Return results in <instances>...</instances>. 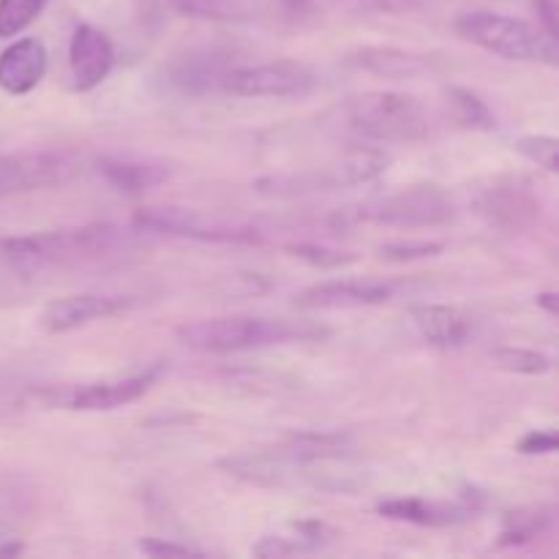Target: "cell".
Listing matches in <instances>:
<instances>
[{
	"label": "cell",
	"instance_id": "9a60e30c",
	"mask_svg": "<svg viewBox=\"0 0 559 559\" xmlns=\"http://www.w3.org/2000/svg\"><path fill=\"white\" fill-rule=\"evenodd\" d=\"M47 47L38 38H20L0 52V91L27 96L47 74Z\"/></svg>",
	"mask_w": 559,
	"mask_h": 559
},
{
	"label": "cell",
	"instance_id": "5bb4252c",
	"mask_svg": "<svg viewBox=\"0 0 559 559\" xmlns=\"http://www.w3.org/2000/svg\"><path fill=\"white\" fill-rule=\"evenodd\" d=\"M115 66V47L104 31L93 25H76L69 44L71 87L87 93L102 85Z\"/></svg>",
	"mask_w": 559,
	"mask_h": 559
},
{
	"label": "cell",
	"instance_id": "8fae6325",
	"mask_svg": "<svg viewBox=\"0 0 559 559\" xmlns=\"http://www.w3.org/2000/svg\"><path fill=\"white\" fill-rule=\"evenodd\" d=\"M233 69V52L218 44H202L175 55L167 66V82L186 96L222 87L224 74Z\"/></svg>",
	"mask_w": 559,
	"mask_h": 559
},
{
	"label": "cell",
	"instance_id": "9c48e42d",
	"mask_svg": "<svg viewBox=\"0 0 559 559\" xmlns=\"http://www.w3.org/2000/svg\"><path fill=\"white\" fill-rule=\"evenodd\" d=\"M80 169L66 151H20L0 156V200L60 186Z\"/></svg>",
	"mask_w": 559,
	"mask_h": 559
},
{
	"label": "cell",
	"instance_id": "7402d4cb",
	"mask_svg": "<svg viewBox=\"0 0 559 559\" xmlns=\"http://www.w3.org/2000/svg\"><path fill=\"white\" fill-rule=\"evenodd\" d=\"M557 511L555 506H530L511 511L502 522L500 546H524L533 540L544 538L546 533L555 530Z\"/></svg>",
	"mask_w": 559,
	"mask_h": 559
},
{
	"label": "cell",
	"instance_id": "d4e9b609",
	"mask_svg": "<svg viewBox=\"0 0 559 559\" xmlns=\"http://www.w3.org/2000/svg\"><path fill=\"white\" fill-rule=\"evenodd\" d=\"M491 360H495L500 369L513 371V374L538 377V374H546V371H551V358L549 355L538 353V349L500 347L491 353Z\"/></svg>",
	"mask_w": 559,
	"mask_h": 559
},
{
	"label": "cell",
	"instance_id": "836d02e7",
	"mask_svg": "<svg viewBox=\"0 0 559 559\" xmlns=\"http://www.w3.org/2000/svg\"><path fill=\"white\" fill-rule=\"evenodd\" d=\"M535 304H538L549 317L559 314V295L557 293H540L538 298H535Z\"/></svg>",
	"mask_w": 559,
	"mask_h": 559
},
{
	"label": "cell",
	"instance_id": "603a6c76",
	"mask_svg": "<svg viewBox=\"0 0 559 559\" xmlns=\"http://www.w3.org/2000/svg\"><path fill=\"white\" fill-rule=\"evenodd\" d=\"M448 98H451L453 115L462 126L473 131H497V115L491 112L489 104L469 87H448Z\"/></svg>",
	"mask_w": 559,
	"mask_h": 559
},
{
	"label": "cell",
	"instance_id": "3957f363",
	"mask_svg": "<svg viewBox=\"0 0 559 559\" xmlns=\"http://www.w3.org/2000/svg\"><path fill=\"white\" fill-rule=\"evenodd\" d=\"M453 218V200L435 183H418L399 189L388 197L360 202V205L338 207L325 218L333 233H347L360 224L380 227H440Z\"/></svg>",
	"mask_w": 559,
	"mask_h": 559
},
{
	"label": "cell",
	"instance_id": "7a4b0ae2",
	"mask_svg": "<svg viewBox=\"0 0 559 559\" xmlns=\"http://www.w3.org/2000/svg\"><path fill=\"white\" fill-rule=\"evenodd\" d=\"M328 328L309 320H284V317H254V314H229L213 317V320L183 322L175 331L178 342L194 353L205 355H229L246 353V349L273 347V344L289 342H317L328 336Z\"/></svg>",
	"mask_w": 559,
	"mask_h": 559
},
{
	"label": "cell",
	"instance_id": "cb8c5ba5",
	"mask_svg": "<svg viewBox=\"0 0 559 559\" xmlns=\"http://www.w3.org/2000/svg\"><path fill=\"white\" fill-rule=\"evenodd\" d=\"M49 0H0V38H14L33 25Z\"/></svg>",
	"mask_w": 559,
	"mask_h": 559
},
{
	"label": "cell",
	"instance_id": "4dcf8cb0",
	"mask_svg": "<svg viewBox=\"0 0 559 559\" xmlns=\"http://www.w3.org/2000/svg\"><path fill=\"white\" fill-rule=\"evenodd\" d=\"M136 549L142 551V555H151V557H189V555H197L191 546H180V544H173V540H162V538H145L136 544Z\"/></svg>",
	"mask_w": 559,
	"mask_h": 559
},
{
	"label": "cell",
	"instance_id": "d6a6232c",
	"mask_svg": "<svg viewBox=\"0 0 559 559\" xmlns=\"http://www.w3.org/2000/svg\"><path fill=\"white\" fill-rule=\"evenodd\" d=\"M22 544L9 533V530L0 524V557H11V555H20Z\"/></svg>",
	"mask_w": 559,
	"mask_h": 559
},
{
	"label": "cell",
	"instance_id": "52a82bcc",
	"mask_svg": "<svg viewBox=\"0 0 559 559\" xmlns=\"http://www.w3.org/2000/svg\"><path fill=\"white\" fill-rule=\"evenodd\" d=\"M469 207L500 233H527L544 218V200L527 175H497L473 191Z\"/></svg>",
	"mask_w": 559,
	"mask_h": 559
},
{
	"label": "cell",
	"instance_id": "484cf974",
	"mask_svg": "<svg viewBox=\"0 0 559 559\" xmlns=\"http://www.w3.org/2000/svg\"><path fill=\"white\" fill-rule=\"evenodd\" d=\"M516 151L522 153L527 162L538 164L546 173H557L559 169V142L557 136L549 134H527L516 140Z\"/></svg>",
	"mask_w": 559,
	"mask_h": 559
},
{
	"label": "cell",
	"instance_id": "f546056e",
	"mask_svg": "<svg viewBox=\"0 0 559 559\" xmlns=\"http://www.w3.org/2000/svg\"><path fill=\"white\" fill-rule=\"evenodd\" d=\"M557 431L555 429H538V431H530L527 437H522L516 445L519 453L524 456H549V453L557 451Z\"/></svg>",
	"mask_w": 559,
	"mask_h": 559
},
{
	"label": "cell",
	"instance_id": "8992f818",
	"mask_svg": "<svg viewBox=\"0 0 559 559\" xmlns=\"http://www.w3.org/2000/svg\"><path fill=\"white\" fill-rule=\"evenodd\" d=\"M164 374V366H147V369L131 371V374L104 377V380L74 382V385H44L36 388L33 402L52 409H74V413H109V409L126 407L145 396Z\"/></svg>",
	"mask_w": 559,
	"mask_h": 559
},
{
	"label": "cell",
	"instance_id": "4316f807",
	"mask_svg": "<svg viewBox=\"0 0 559 559\" xmlns=\"http://www.w3.org/2000/svg\"><path fill=\"white\" fill-rule=\"evenodd\" d=\"M287 251L293 257H298V260L309 262V265L322 267V271H331V267H344V265H349V262L358 260L355 254L328 249V246H320V243H293V246H287Z\"/></svg>",
	"mask_w": 559,
	"mask_h": 559
},
{
	"label": "cell",
	"instance_id": "83f0119b",
	"mask_svg": "<svg viewBox=\"0 0 559 559\" xmlns=\"http://www.w3.org/2000/svg\"><path fill=\"white\" fill-rule=\"evenodd\" d=\"M36 396V385H27L20 377L0 374V418L11 413H20Z\"/></svg>",
	"mask_w": 559,
	"mask_h": 559
},
{
	"label": "cell",
	"instance_id": "ac0fdd59",
	"mask_svg": "<svg viewBox=\"0 0 559 559\" xmlns=\"http://www.w3.org/2000/svg\"><path fill=\"white\" fill-rule=\"evenodd\" d=\"M409 314H413L418 333L431 344V347H462L469 338V333H473V320H469L462 309H456V306L420 304L413 306Z\"/></svg>",
	"mask_w": 559,
	"mask_h": 559
},
{
	"label": "cell",
	"instance_id": "d6986e66",
	"mask_svg": "<svg viewBox=\"0 0 559 559\" xmlns=\"http://www.w3.org/2000/svg\"><path fill=\"white\" fill-rule=\"evenodd\" d=\"M374 511L391 522L418 524V527H453L469 516V508L442 506V502L420 500V497H393L377 502Z\"/></svg>",
	"mask_w": 559,
	"mask_h": 559
},
{
	"label": "cell",
	"instance_id": "5b68a950",
	"mask_svg": "<svg viewBox=\"0 0 559 559\" xmlns=\"http://www.w3.org/2000/svg\"><path fill=\"white\" fill-rule=\"evenodd\" d=\"M456 33L464 41L506 60H516V63H559L557 38L549 36L540 25L516 20V16L495 14V11H467L456 20Z\"/></svg>",
	"mask_w": 559,
	"mask_h": 559
},
{
	"label": "cell",
	"instance_id": "44dd1931",
	"mask_svg": "<svg viewBox=\"0 0 559 559\" xmlns=\"http://www.w3.org/2000/svg\"><path fill=\"white\" fill-rule=\"evenodd\" d=\"M158 3L180 16L205 22H251L267 14L265 0H158Z\"/></svg>",
	"mask_w": 559,
	"mask_h": 559
},
{
	"label": "cell",
	"instance_id": "4fadbf2b",
	"mask_svg": "<svg viewBox=\"0 0 559 559\" xmlns=\"http://www.w3.org/2000/svg\"><path fill=\"white\" fill-rule=\"evenodd\" d=\"M131 306L126 295H102V293H82L66 295V298L49 300L41 311V328L47 333H69L76 328H85L91 322L107 320V317L123 314Z\"/></svg>",
	"mask_w": 559,
	"mask_h": 559
},
{
	"label": "cell",
	"instance_id": "e0dca14e",
	"mask_svg": "<svg viewBox=\"0 0 559 559\" xmlns=\"http://www.w3.org/2000/svg\"><path fill=\"white\" fill-rule=\"evenodd\" d=\"M336 533L328 527L325 522H293L282 530V533L262 535L254 544L251 555L254 557H293V555H311V551H322L333 544Z\"/></svg>",
	"mask_w": 559,
	"mask_h": 559
},
{
	"label": "cell",
	"instance_id": "7c38bea8",
	"mask_svg": "<svg viewBox=\"0 0 559 559\" xmlns=\"http://www.w3.org/2000/svg\"><path fill=\"white\" fill-rule=\"evenodd\" d=\"M393 298V287L374 278H331L295 295V306L304 311L331 309H366L382 306Z\"/></svg>",
	"mask_w": 559,
	"mask_h": 559
},
{
	"label": "cell",
	"instance_id": "1f68e13d",
	"mask_svg": "<svg viewBox=\"0 0 559 559\" xmlns=\"http://www.w3.org/2000/svg\"><path fill=\"white\" fill-rule=\"evenodd\" d=\"M535 14H538V25L544 27L549 36L557 38V16H559V3L557 0H533Z\"/></svg>",
	"mask_w": 559,
	"mask_h": 559
},
{
	"label": "cell",
	"instance_id": "2e32d148",
	"mask_svg": "<svg viewBox=\"0 0 559 559\" xmlns=\"http://www.w3.org/2000/svg\"><path fill=\"white\" fill-rule=\"evenodd\" d=\"M96 169L112 189L131 197L147 194L173 178V167L167 162L140 156H102Z\"/></svg>",
	"mask_w": 559,
	"mask_h": 559
},
{
	"label": "cell",
	"instance_id": "ffe728a7",
	"mask_svg": "<svg viewBox=\"0 0 559 559\" xmlns=\"http://www.w3.org/2000/svg\"><path fill=\"white\" fill-rule=\"evenodd\" d=\"M349 63L374 76H385V80H413L431 69V60H426V55L396 47H364L349 55Z\"/></svg>",
	"mask_w": 559,
	"mask_h": 559
},
{
	"label": "cell",
	"instance_id": "30bf717a",
	"mask_svg": "<svg viewBox=\"0 0 559 559\" xmlns=\"http://www.w3.org/2000/svg\"><path fill=\"white\" fill-rule=\"evenodd\" d=\"M134 224L140 229H151V233L202 240V243H251L260 238L254 227L211 222L202 213L183 211V207H147V211L136 213Z\"/></svg>",
	"mask_w": 559,
	"mask_h": 559
},
{
	"label": "cell",
	"instance_id": "6da1fadb",
	"mask_svg": "<svg viewBox=\"0 0 559 559\" xmlns=\"http://www.w3.org/2000/svg\"><path fill=\"white\" fill-rule=\"evenodd\" d=\"M123 233L112 224H87L74 229H49L31 235H0V267L11 273H41L112 254Z\"/></svg>",
	"mask_w": 559,
	"mask_h": 559
},
{
	"label": "cell",
	"instance_id": "f1b7e54d",
	"mask_svg": "<svg viewBox=\"0 0 559 559\" xmlns=\"http://www.w3.org/2000/svg\"><path fill=\"white\" fill-rule=\"evenodd\" d=\"M442 249H445V246L437 243V240H409V243L380 246V257L388 262H415L442 254Z\"/></svg>",
	"mask_w": 559,
	"mask_h": 559
},
{
	"label": "cell",
	"instance_id": "277c9868",
	"mask_svg": "<svg viewBox=\"0 0 559 559\" xmlns=\"http://www.w3.org/2000/svg\"><path fill=\"white\" fill-rule=\"evenodd\" d=\"M344 129L371 142H420L429 134L426 107L409 93L369 91L342 104Z\"/></svg>",
	"mask_w": 559,
	"mask_h": 559
},
{
	"label": "cell",
	"instance_id": "ba28073f",
	"mask_svg": "<svg viewBox=\"0 0 559 559\" xmlns=\"http://www.w3.org/2000/svg\"><path fill=\"white\" fill-rule=\"evenodd\" d=\"M317 74L298 60H267L233 66L224 74L222 91L238 98H298L314 91Z\"/></svg>",
	"mask_w": 559,
	"mask_h": 559
}]
</instances>
